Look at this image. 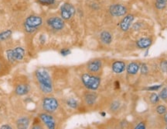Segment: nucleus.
I'll return each instance as SVG.
<instances>
[{"label":"nucleus","instance_id":"f257e3e1","mask_svg":"<svg viewBox=\"0 0 167 129\" xmlns=\"http://www.w3.org/2000/svg\"><path fill=\"white\" fill-rule=\"evenodd\" d=\"M36 76L41 91L46 94H51L53 91V86L51 76L48 72L44 69H39L36 72Z\"/></svg>","mask_w":167,"mask_h":129},{"label":"nucleus","instance_id":"f03ea898","mask_svg":"<svg viewBox=\"0 0 167 129\" xmlns=\"http://www.w3.org/2000/svg\"><path fill=\"white\" fill-rule=\"evenodd\" d=\"M81 80L84 86L91 90H96L101 84V79L88 73H84L82 75Z\"/></svg>","mask_w":167,"mask_h":129},{"label":"nucleus","instance_id":"7ed1b4c3","mask_svg":"<svg viewBox=\"0 0 167 129\" xmlns=\"http://www.w3.org/2000/svg\"><path fill=\"white\" fill-rule=\"evenodd\" d=\"M43 23L42 18L37 16H29L25 23V29L28 33H33L36 30V27H40Z\"/></svg>","mask_w":167,"mask_h":129},{"label":"nucleus","instance_id":"20e7f679","mask_svg":"<svg viewBox=\"0 0 167 129\" xmlns=\"http://www.w3.org/2000/svg\"><path fill=\"white\" fill-rule=\"evenodd\" d=\"M59 103L57 99L52 96L45 97L43 100V108L46 112L49 113H53L58 108Z\"/></svg>","mask_w":167,"mask_h":129},{"label":"nucleus","instance_id":"39448f33","mask_svg":"<svg viewBox=\"0 0 167 129\" xmlns=\"http://www.w3.org/2000/svg\"><path fill=\"white\" fill-rule=\"evenodd\" d=\"M7 57L10 62L22 60L25 55V50L22 47H15L14 50H8L6 51Z\"/></svg>","mask_w":167,"mask_h":129},{"label":"nucleus","instance_id":"423d86ee","mask_svg":"<svg viewBox=\"0 0 167 129\" xmlns=\"http://www.w3.org/2000/svg\"><path fill=\"white\" fill-rule=\"evenodd\" d=\"M60 13H61V17L64 20H70L73 17L75 13L74 7L70 3H65L60 8Z\"/></svg>","mask_w":167,"mask_h":129},{"label":"nucleus","instance_id":"0eeeda50","mask_svg":"<svg viewBox=\"0 0 167 129\" xmlns=\"http://www.w3.org/2000/svg\"><path fill=\"white\" fill-rule=\"evenodd\" d=\"M109 11L112 16L117 17L124 16L127 12V8L122 4H114L111 6Z\"/></svg>","mask_w":167,"mask_h":129},{"label":"nucleus","instance_id":"6e6552de","mask_svg":"<svg viewBox=\"0 0 167 129\" xmlns=\"http://www.w3.org/2000/svg\"><path fill=\"white\" fill-rule=\"evenodd\" d=\"M47 23L52 29L55 30H60L64 27V22L63 19L57 17V16L50 18L47 20Z\"/></svg>","mask_w":167,"mask_h":129},{"label":"nucleus","instance_id":"1a4fd4ad","mask_svg":"<svg viewBox=\"0 0 167 129\" xmlns=\"http://www.w3.org/2000/svg\"><path fill=\"white\" fill-rule=\"evenodd\" d=\"M40 120L44 122V124L46 125V127L50 129H53L55 128L56 127V122L54 118L48 113H40Z\"/></svg>","mask_w":167,"mask_h":129},{"label":"nucleus","instance_id":"9d476101","mask_svg":"<svg viewBox=\"0 0 167 129\" xmlns=\"http://www.w3.org/2000/svg\"><path fill=\"white\" fill-rule=\"evenodd\" d=\"M134 20L133 15H128L121 21L120 23V28L122 31H128L129 30L130 27L132 26V22Z\"/></svg>","mask_w":167,"mask_h":129},{"label":"nucleus","instance_id":"9b49d317","mask_svg":"<svg viewBox=\"0 0 167 129\" xmlns=\"http://www.w3.org/2000/svg\"><path fill=\"white\" fill-rule=\"evenodd\" d=\"M87 68L91 73H98L101 69V62L98 59L91 61L88 62Z\"/></svg>","mask_w":167,"mask_h":129},{"label":"nucleus","instance_id":"f8f14e48","mask_svg":"<svg viewBox=\"0 0 167 129\" xmlns=\"http://www.w3.org/2000/svg\"><path fill=\"white\" fill-rule=\"evenodd\" d=\"M112 70L114 73L120 74L121 72H123L126 69V64L124 62L121 61H116L112 64Z\"/></svg>","mask_w":167,"mask_h":129},{"label":"nucleus","instance_id":"ddd939ff","mask_svg":"<svg viewBox=\"0 0 167 129\" xmlns=\"http://www.w3.org/2000/svg\"><path fill=\"white\" fill-rule=\"evenodd\" d=\"M152 40L149 38H142L136 41L137 47L139 49H145L149 47L152 45Z\"/></svg>","mask_w":167,"mask_h":129},{"label":"nucleus","instance_id":"4468645a","mask_svg":"<svg viewBox=\"0 0 167 129\" xmlns=\"http://www.w3.org/2000/svg\"><path fill=\"white\" fill-rule=\"evenodd\" d=\"M139 69H140V65L139 63L137 62H131L128 64L126 67V70L127 72L130 75H135L138 73Z\"/></svg>","mask_w":167,"mask_h":129},{"label":"nucleus","instance_id":"2eb2a0df","mask_svg":"<svg viewBox=\"0 0 167 129\" xmlns=\"http://www.w3.org/2000/svg\"><path fill=\"white\" fill-rule=\"evenodd\" d=\"M29 90V87L28 85L20 84L15 88V94L20 95V96H22V95L27 94Z\"/></svg>","mask_w":167,"mask_h":129},{"label":"nucleus","instance_id":"dca6fc26","mask_svg":"<svg viewBox=\"0 0 167 129\" xmlns=\"http://www.w3.org/2000/svg\"><path fill=\"white\" fill-rule=\"evenodd\" d=\"M101 40L104 44L109 45L112 41V35L108 31H103L101 33Z\"/></svg>","mask_w":167,"mask_h":129},{"label":"nucleus","instance_id":"f3484780","mask_svg":"<svg viewBox=\"0 0 167 129\" xmlns=\"http://www.w3.org/2000/svg\"><path fill=\"white\" fill-rule=\"evenodd\" d=\"M96 98H97V96H96V95H95V94H87L85 96V101L89 105L93 104V103L95 102Z\"/></svg>","mask_w":167,"mask_h":129},{"label":"nucleus","instance_id":"a211bd4d","mask_svg":"<svg viewBox=\"0 0 167 129\" xmlns=\"http://www.w3.org/2000/svg\"><path fill=\"white\" fill-rule=\"evenodd\" d=\"M167 0H156V6L159 9H163L166 6Z\"/></svg>","mask_w":167,"mask_h":129},{"label":"nucleus","instance_id":"6ab92c4d","mask_svg":"<svg viewBox=\"0 0 167 129\" xmlns=\"http://www.w3.org/2000/svg\"><path fill=\"white\" fill-rule=\"evenodd\" d=\"M11 34H12V31L11 30H8L6 31L1 33H0V41L8 39V38L11 36Z\"/></svg>","mask_w":167,"mask_h":129},{"label":"nucleus","instance_id":"aec40b11","mask_svg":"<svg viewBox=\"0 0 167 129\" xmlns=\"http://www.w3.org/2000/svg\"><path fill=\"white\" fill-rule=\"evenodd\" d=\"M29 120L27 118H22L20 120H18V125L20 128H27L28 125Z\"/></svg>","mask_w":167,"mask_h":129},{"label":"nucleus","instance_id":"412c9836","mask_svg":"<svg viewBox=\"0 0 167 129\" xmlns=\"http://www.w3.org/2000/svg\"><path fill=\"white\" fill-rule=\"evenodd\" d=\"M149 100L150 102L152 103V104H156V103H157L159 102V96L156 94L153 93V94H152L150 95Z\"/></svg>","mask_w":167,"mask_h":129},{"label":"nucleus","instance_id":"4be33fe9","mask_svg":"<svg viewBox=\"0 0 167 129\" xmlns=\"http://www.w3.org/2000/svg\"><path fill=\"white\" fill-rule=\"evenodd\" d=\"M166 111H167L166 107L165 106H163V105H159L158 107H156V112H157L159 114H160V115L164 114Z\"/></svg>","mask_w":167,"mask_h":129},{"label":"nucleus","instance_id":"5701e85b","mask_svg":"<svg viewBox=\"0 0 167 129\" xmlns=\"http://www.w3.org/2000/svg\"><path fill=\"white\" fill-rule=\"evenodd\" d=\"M67 105L70 106V107H72V108H76L77 107V102L74 99H72V98L69 99V100H67Z\"/></svg>","mask_w":167,"mask_h":129},{"label":"nucleus","instance_id":"b1692460","mask_svg":"<svg viewBox=\"0 0 167 129\" xmlns=\"http://www.w3.org/2000/svg\"><path fill=\"white\" fill-rule=\"evenodd\" d=\"M159 98L162 100H166L167 99V87H165L164 89H162V91L159 94Z\"/></svg>","mask_w":167,"mask_h":129},{"label":"nucleus","instance_id":"393cba45","mask_svg":"<svg viewBox=\"0 0 167 129\" xmlns=\"http://www.w3.org/2000/svg\"><path fill=\"white\" fill-rule=\"evenodd\" d=\"M40 3L44 5H51L54 3V0H38Z\"/></svg>","mask_w":167,"mask_h":129},{"label":"nucleus","instance_id":"a878e982","mask_svg":"<svg viewBox=\"0 0 167 129\" xmlns=\"http://www.w3.org/2000/svg\"><path fill=\"white\" fill-rule=\"evenodd\" d=\"M160 67L163 72H167V61L164 60L163 62H162L160 64Z\"/></svg>","mask_w":167,"mask_h":129},{"label":"nucleus","instance_id":"bb28decb","mask_svg":"<svg viewBox=\"0 0 167 129\" xmlns=\"http://www.w3.org/2000/svg\"><path fill=\"white\" fill-rule=\"evenodd\" d=\"M141 70H142V73L146 74L148 73V70H149V69H148V66L146 64H142V67H141Z\"/></svg>","mask_w":167,"mask_h":129},{"label":"nucleus","instance_id":"cd10ccee","mask_svg":"<svg viewBox=\"0 0 167 129\" xmlns=\"http://www.w3.org/2000/svg\"><path fill=\"white\" fill-rule=\"evenodd\" d=\"M145 128H146V126H145V123L144 122H139L138 125L135 127V128L136 129H145Z\"/></svg>","mask_w":167,"mask_h":129},{"label":"nucleus","instance_id":"c85d7f7f","mask_svg":"<svg viewBox=\"0 0 167 129\" xmlns=\"http://www.w3.org/2000/svg\"><path fill=\"white\" fill-rule=\"evenodd\" d=\"M161 85H158V86H153L148 87V88H146V89H147V90H152V91H154V90H157V89H159Z\"/></svg>","mask_w":167,"mask_h":129},{"label":"nucleus","instance_id":"c756f323","mask_svg":"<svg viewBox=\"0 0 167 129\" xmlns=\"http://www.w3.org/2000/svg\"><path fill=\"white\" fill-rule=\"evenodd\" d=\"M60 53H61L62 55L66 56L70 53V51L69 49H63V50H61V51H60Z\"/></svg>","mask_w":167,"mask_h":129},{"label":"nucleus","instance_id":"7c9ffc66","mask_svg":"<svg viewBox=\"0 0 167 129\" xmlns=\"http://www.w3.org/2000/svg\"><path fill=\"white\" fill-rule=\"evenodd\" d=\"M1 128H8V129H11L12 127L11 126H9V125H2Z\"/></svg>","mask_w":167,"mask_h":129},{"label":"nucleus","instance_id":"2f4dec72","mask_svg":"<svg viewBox=\"0 0 167 129\" xmlns=\"http://www.w3.org/2000/svg\"><path fill=\"white\" fill-rule=\"evenodd\" d=\"M164 121L167 124V111L164 113Z\"/></svg>","mask_w":167,"mask_h":129},{"label":"nucleus","instance_id":"473e14b6","mask_svg":"<svg viewBox=\"0 0 167 129\" xmlns=\"http://www.w3.org/2000/svg\"><path fill=\"white\" fill-rule=\"evenodd\" d=\"M166 128H167V127H166Z\"/></svg>","mask_w":167,"mask_h":129}]
</instances>
